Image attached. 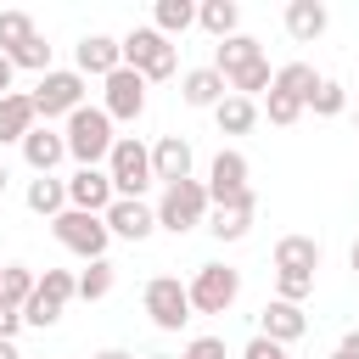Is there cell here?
Listing matches in <instances>:
<instances>
[{"instance_id": "obj_1", "label": "cell", "mask_w": 359, "mask_h": 359, "mask_svg": "<svg viewBox=\"0 0 359 359\" xmlns=\"http://www.w3.org/2000/svg\"><path fill=\"white\" fill-rule=\"evenodd\" d=\"M62 140H67V157H73L79 168H101L118 135H112V118H107L101 107H79V112H67Z\"/></svg>"}, {"instance_id": "obj_2", "label": "cell", "mask_w": 359, "mask_h": 359, "mask_svg": "<svg viewBox=\"0 0 359 359\" xmlns=\"http://www.w3.org/2000/svg\"><path fill=\"white\" fill-rule=\"evenodd\" d=\"M107 180H112V196L140 202V191L151 185V146H140L135 135H118L107 151Z\"/></svg>"}, {"instance_id": "obj_3", "label": "cell", "mask_w": 359, "mask_h": 359, "mask_svg": "<svg viewBox=\"0 0 359 359\" xmlns=\"http://www.w3.org/2000/svg\"><path fill=\"white\" fill-rule=\"evenodd\" d=\"M118 50H123V67H135L146 84H157V79H174V62H180V50L157 34V28H129L123 39H118Z\"/></svg>"}, {"instance_id": "obj_4", "label": "cell", "mask_w": 359, "mask_h": 359, "mask_svg": "<svg viewBox=\"0 0 359 359\" xmlns=\"http://www.w3.org/2000/svg\"><path fill=\"white\" fill-rule=\"evenodd\" d=\"M208 185L202 180H180V185H163V202L151 208L157 213V230H174V236H185V230H196V224H208Z\"/></svg>"}, {"instance_id": "obj_5", "label": "cell", "mask_w": 359, "mask_h": 359, "mask_svg": "<svg viewBox=\"0 0 359 359\" xmlns=\"http://www.w3.org/2000/svg\"><path fill=\"white\" fill-rule=\"evenodd\" d=\"M50 236H56L67 252L90 258V264L107 258V241H112V236H107V219H101V213H79V208H62V213L50 219Z\"/></svg>"}, {"instance_id": "obj_6", "label": "cell", "mask_w": 359, "mask_h": 359, "mask_svg": "<svg viewBox=\"0 0 359 359\" xmlns=\"http://www.w3.org/2000/svg\"><path fill=\"white\" fill-rule=\"evenodd\" d=\"M34 118H67V112H79L84 107V79H79V67H50L39 84H34Z\"/></svg>"}, {"instance_id": "obj_7", "label": "cell", "mask_w": 359, "mask_h": 359, "mask_svg": "<svg viewBox=\"0 0 359 359\" xmlns=\"http://www.w3.org/2000/svg\"><path fill=\"white\" fill-rule=\"evenodd\" d=\"M208 202L213 208H258V196L247 185V157L241 151H219L208 163Z\"/></svg>"}, {"instance_id": "obj_8", "label": "cell", "mask_w": 359, "mask_h": 359, "mask_svg": "<svg viewBox=\"0 0 359 359\" xmlns=\"http://www.w3.org/2000/svg\"><path fill=\"white\" fill-rule=\"evenodd\" d=\"M185 297H191V314H224L241 297V275L230 264H202L196 280L185 286Z\"/></svg>"}, {"instance_id": "obj_9", "label": "cell", "mask_w": 359, "mask_h": 359, "mask_svg": "<svg viewBox=\"0 0 359 359\" xmlns=\"http://www.w3.org/2000/svg\"><path fill=\"white\" fill-rule=\"evenodd\" d=\"M140 303H146V314H151L157 331H180L191 320V297H185V286L174 275H151L146 292H140Z\"/></svg>"}, {"instance_id": "obj_10", "label": "cell", "mask_w": 359, "mask_h": 359, "mask_svg": "<svg viewBox=\"0 0 359 359\" xmlns=\"http://www.w3.org/2000/svg\"><path fill=\"white\" fill-rule=\"evenodd\" d=\"M101 112L118 123H135L140 112H146V79L135 73V67H118V73H107L101 79Z\"/></svg>"}, {"instance_id": "obj_11", "label": "cell", "mask_w": 359, "mask_h": 359, "mask_svg": "<svg viewBox=\"0 0 359 359\" xmlns=\"http://www.w3.org/2000/svg\"><path fill=\"white\" fill-rule=\"evenodd\" d=\"M118 196H112V180H107V168H79L73 180H67V208H79V213H107Z\"/></svg>"}, {"instance_id": "obj_12", "label": "cell", "mask_w": 359, "mask_h": 359, "mask_svg": "<svg viewBox=\"0 0 359 359\" xmlns=\"http://www.w3.org/2000/svg\"><path fill=\"white\" fill-rule=\"evenodd\" d=\"M73 56H79V79H90V73H95V79H107V73H118V67H123V50H118V39H112V34H84Z\"/></svg>"}, {"instance_id": "obj_13", "label": "cell", "mask_w": 359, "mask_h": 359, "mask_svg": "<svg viewBox=\"0 0 359 359\" xmlns=\"http://www.w3.org/2000/svg\"><path fill=\"white\" fill-rule=\"evenodd\" d=\"M151 180H163V185L191 180V140H185V135H163V140L151 146Z\"/></svg>"}, {"instance_id": "obj_14", "label": "cell", "mask_w": 359, "mask_h": 359, "mask_svg": "<svg viewBox=\"0 0 359 359\" xmlns=\"http://www.w3.org/2000/svg\"><path fill=\"white\" fill-rule=\"evenodd\" d=\"M101 219H107V236H123V241H146V236L157 230V213H151L146 202H123V196H118Z\"/></svg>"}, {"instance_id": "obj_15", "label": "cell", "mask_w": 359, "mask_h": 359, "mask_svg": "<svg viewBox=\"0 0 359 359\" xmlns=\"http://www.w3.org/2000/svg\"><path fill=\"white\" fill-rule=\"evenodd\" d=\"M303 331H309V314H303L297 303H280V297L264 303V314H258V337H269V342L286 348V342H297Z\"/></svg>"}, {"instance_id": "obj_16", "label": "cell", "mask_w": 359, "mask_h": 359, "mask_svg": "<svg viewBox=\"0 0 359 359\" xmlns=\"http://www.w3.org/2000/svg\"><path fill=\"white\" fill-rule=\"evenodd\" d=\"M62 157H67V140H62L50 123H45V129L34 123V129L22 135V163H28L34 174H56V163H62Z\"/></svg>"}, {"instance_id": "obj_17", "label": "cell", "mask_w": 359, "mask_h": 359, "mask_svg": "<svg viewBox=\"0 0 359 359\" xmlns=\"http://www.w3.org/2000/svg\"><path fill=\"white\" fill-rule=\"evenodd\" d=\"M39 118H34V101L28 95H0V146H22V135L34 129Z\"/></svg>"}, {"instance_id": "obj_18", "label": "cell", "mask_w": 359, "mask_h": 359, "mask_svg": "<svg viewBox=\"0 0 359 359\" xmlns=\"http://www.w3.org/2000/svg\"><path fill=\"white\" fill-rule=\"evenodd\" d=\"M325 22H331V11H325L320 0H292V6H286V34L303 39V45H314V39L325 34Z\"/></svg>"}, {"instance_id": "obj_19", "label": "cell", "mask_w": 359, "mask_h": 359, "mask_svg": "<svg viewBox=\"0 0 359 359\" xmlns=\"http://www.w3.org/2000/svg\"><path fill=\"white\" fill-rule=\"evenodd\" d=\"M22 202H28V213H39V219H56V213L67 208V180H56V174H34Z\"/></svg>"}, {"instance_id": "obj_20", "label": "cell", "mask_w": 359, "mask_h": 359, "mask_svg": "<svg viewBox=\"0 0 359 359\" xmlns=\"http://www.w3.org/2000/svg\"><path fill=\"white\" fill-rule=\"evenodd\" d=\"M275 269L314 275V269H320V241H314V236H280V241H275Z\"/></svg>"}, {"instance_id": "obj_21", "label": "cell", "mask_w": 359, "mask_h": 359, "mask_svg": "<svg viewBox=\"0 0 359 359\" xmlns=\"http://www.w3.org/2000/svg\"><path fill=\"white\" fill-rule=\"evenodd\" d=\"M258 56H264V45H258L252 34H230V39H219V50H213V73L230 79L236 67H247V62H258Z\"/></svg>"}, {"instance_id": "obj_22", "label": "cell", "mask_w": 359, "mask_h": 359, "mask_svg": "<svg viewBox=\"0 0 359 359\" xmlns=\"http://www.w3.org/2000/svg\"><path fill=\"white\" fill-rule=\"evenodd\" d=\"M224 79L213 73V67H191L185 79H180V95H185V107H219L224 101Z\"/></svg>"}, {"instance_id": "obj_23", "label": "cell", "mask_w": 359, "mask_h": 359, "mask_svg": "<svg viewBox=\"0 0 359 359\" xmlns=\"http://www.w3.org/2000/svg\"><path fill=\"white\" fill-rule=\"evenodd\" d=\"M196 22H202L213 39H230V34H241V6H236V0H202V6H196Z\"/></svg>"}, {"instance_id": "obj_24", "label": "cell", "mask_w": 359, "mask_h": 359, "mask_svg": "<svg viewBox=\"0 0 359 359\" xmlns=\"http://www.w3.org/2000/svg\"><path fill=\"white\" fill-rule=\"evenodd\" d=\"M314 84H320V73H314L309 62H286V67H275V84H269V90H280V95H292V101H303V107H309Z\"/></svg>"}, {"instance_id": "obj_25", "label": "cell", "mask_w": 359, "mask_h": 359, "mask_svg": "<svg viewBox=\"0 0 359 359\" xmlns=\"http://www.w3.org/2000/svg\"><path fill=\"white\" fill-rule=\"evenodd\" d=\"M213 118H219V135H247V129L258 123V101H247V95H224V101L213 107Z\"/></svg>"}, {"instance_id": "obj_26", "label": "cell", "mask_w": 359, "mask_h": 359, "mask_svg": "<svg viewBox=\"0 0 359 359\" xmlns=\"http://www.w3.org/2000/svg\"><path fill=\"white\" fill-rule=\"evenodd\" d=\"M224 84H230V95H247V101H252V95H269V84H275V73H269V62L258 56V62H247V67H236V73H230Z\"/></svg>"}, {"instance_id": "obj_27", "label": "cell", "mask_w": 359, "mask_h": 359, "mask_svg": "<svg viewBox=\"0 0 359 359\" xmlns=\"http://www.w3.org/2000/svg\"><path fill=\"white\" fill-rule=\"evenodd\" d=\"M151 17H157L151 28L168 39V34H185V28L196 22V6H191V0H157V6H151Z\"/></svg>"}, {"instance_id": "obj_28", "label": "cell", "mask_w": 359, "mask_h": 359, "mask_svg": "<svg viewBox=\"0 0 359 359\" xmlns=\"http://www.w3.org/2000/svg\"><path fill=\"white\" fill-rule=\"evenodd\" d=\"M252 213H258V208H213V213H208V230H213L219 241H241V236L252 230Z\"/></svg>"}, {"instance_id": "obj_29", "label": "cell", "mask_w": 359, "mask_h": 359, "mask_svg": "<svg viewBox=\"0 0 359 359\" xmlns=\"http://www.w3.org/2000/svg\"><path fill=\"white\" fill-rule=\"evenodd\" d=\"M34 280H39V275H34L28 264H6V275H0V303L22 314V303H28V292H34Z\"/></svg>"}, {"instance_id": "obj_30", "label": "cell", "mask_w": 359, "mask_h": 359, "mask_svg": "<svg viewBox=\"0 0 359 359\" xmlns=\"http://www.w3.org/2000/svg\"><path fill=\"white\" fill-rule=\"evenodd\" d=\"M34 292H39L45 303H56V309H67V303L79 297V275H67V269H45V275L34 280Z\"/></svg>"}, {"instance_id": "obj_31", "label": "cell", "mask_w": 359, "mask_h": 359, "mask_svg": "<svg viewBox=\"0 0 359 359\" xmlns=\"http://www.w3.org/2000/svg\"><path fill=\"white\" fill-rule=\"evenodd\" d=\"M34 34H39V28H34V17H28V11H0V56L22 50Z\"/></svg>"}, {"instance_id": "obj_32", "label": "cell", "mask_w": 359, "mask_h": 359, "mask_svg": "<svg viewBox=\"0 0 359 359\" xmlns=\"http://www.w3.org/2000/svg\"><path fill=\"white\" fill-rule=\"evenodd\" d=\"M112 286H118V269H112L107 258H95V264H90L84 275H79V297H84V303H101V297H107Z\"/></svg>"}, {"instance_id": "obj_33", "label": "cell", "mask_w": 359, "mask_h": 359, "mask_svg": "<svg viewBox=\"0 0 359 359\" xmlns=\"http://www.w3.org/2000/svg\"><path fill=\"white\" fill-rule=\"evenodd\" d=\"M309 107H314V118H337V112L348 107V90H342L337 79H320L314 95H309Z\"/></svg>"}, {"instance_id": "obj_34", "label": "cell", "mask_w": 359, "mask_h": 359, "mask_svg": "<svg viewBox=\"0 0 359 359\" xmlns=\"http://www.w3.org/2000/svg\"><path fill=\"white\" fill-rule=\"evenodd\" d=\"M314 292V275H297V269H275V297L280 303H297L303 309V297Z\"/></svg>"}, {"instance_id": "obj_35", "label": "cell", "mask_w": 359, "mask_h": 359, "mask_svg": "<svg viewBox=\"0 0 359 359\" xmlns=\"http://www.w3.org/2000/svg\"><path fill=\"white\" fill-rule=\"evenodd\" d=\"M11 67H34V73L45 79V73H50V45H45V39L34 34V39L22 45V50H11Z\"/></svg>"}, {"instance_id": "obj_36", "label": "cell", "mask_w": 359, "mask_h": 359, "mask_svg": "<svg viewBox=\"0 0 359 359\" xmlns=\"http://www.w3.org/2000/svg\"><path fill=\"white\" fill-rule=\"evenodd\" d=\"M264 112H269V123H280V129H292V123L303 118V101H292V95H280V90H269V95H264Z\"/></svg>"}, {"instance_id": "obj_37", "label": "cell", "mask_w": 359, "mask_h": 359, "mask_svg": "<svg viewBox=\"0 0 359 359\" xmlns=\"http://www.w3.org/2000/svg\"><path fill=\"white\" fill-rule=\"evenodd\" d=\"M56 320H62V309L45 303L39 292H28V303H22V325H39V331H45V325H56Z\"/></svg>"}, {"instance_id": "obj_38", "label": "cell", "mask_w": 359, "mask_h": 359, "mask_svg": "<svg viewBox=\"0 0 359 359\" xmlns=\"http://www.w3.org/2000/svg\"><path fill=\"white\" fill-rule=\"evenodd\" d=\"M180 359H224V337H191Z\"/></svg>"}, {"instance_id": "obj_39", "label": "cell", "mask_w": 359, "mask_h": 359, "mask_svg": "<svg viewBox=\"0 0 359 359\" xmlns=\"http://www.w3.org/2000/svg\"><path fill=\"white\" fill-rule=\"evenodd\" d=\"M241 359H292L280 342H269V337H252L247 348H241Z\"/></svg>"}, {"instance_id": "obj_40", "label": "cell", "mask_w": 359, "mask_h": 359, "mask_svg": "<svg viewBox=\"0 0 359 359\" xmlns=\"http://www.w3.org/2000/svg\"><path fill=\"white\" fill-rule=\"evenodd\" d=\"M17 325H22V314L0 303V342H11V337H17Z\"/></svg>"}, {"instance_id": "obj_41", "label": "cell", "mask_w": 359, "mask_h": 359, "mask_svg": "<svg viewBox=\"0 0 359 359\" xmlns=\"http://www.w3.org/2000/svg\"><path fill=\"white\" fill-rule=\"evenodd\" d=\"M337 353H342V359H359V325L342 337V348H337Z\"/></svg>"}, {"instance_id": "obj_42", "label": "cell", "mask_w": 359, "mask_h": 359, "mask_svg": "<svg viewBox=\"0 0 359 359\" xmlns=\"http://www.w3.org/2000/svg\"><path fill=\"white\" fill-rule=\"evenodd\" d=\"M11 79H17V67H11V56H0V95H11Z\"/></svg>"}, {"instance_id": "obj_43", "label": "cell", "mask_w": 359, "mask_h": 359, "mask_svg": "<svg viewBox=\"0 0 359 359\" xmlns=\"http://www.w3.org/2000/svg\"><path fill=\"white\" fill-rule=\"evenodd\" d=\"M95 359H135V353H123V348H101Z\"/></svg>"}, {"instance_id": "obj_44", "label": "cell", "mask_w": 359, "mask_h": 359, "mask_svg": "<svg viewBox=\"0 0 359 359\" xmlns=\"http://www.w3.org/2000/svg\"><path fill=\"white\" fill-rule=\"evenodd\" d=\"M0 359H22V353H17V342H0Z\"/></svg>"}, {"instance_id": "obj_45", "label": "cell", "mask_w": 359, "mask_h": 359, "mask_svg": "<svg viewBox=\"0 0 359 359\" xmlns=\"http://www.w3.org/2000/svg\"><path fill=\"white\" fill-rule=\"evenodd\" d=\"M348 264H353V275H359V241H353V252H348Z\"/></svg>"}, {"instance_id": "obj_46", "label": "cell", "mask_w": 359, "mask_h": 359, "mask_svg": "<svg viewBox=\"0 0 359 359\" xmlns=\"http://www.w3.org/2000/svg\"><path fill=\"white\" fill-rule=\"evenodd\" d=\"M6 180H11V174H6V163H0V196H6Z\"/></svg>"}, {"instance_id": "obj_47", "label": "cell", "mask_w": 359, "mask_h": 359, "mask_svg": "<svg viewBox=\"0 0 359 359\" xmlns=\"http://www.w3.org/2000/svg\"><path fill=\"white\" fill-rule=\"evenodd\" d=\"M146 359H168V353H146Z\"/></svg>"}, {"instance_id": "obj_48", "label": "cell", "mask_w": 359, "mask_h": 359, "mask_svg": "<svg viewBox=\"0 0 359 359\" xmlns=\"http://www.w3.org/2000/svg\"><path fill=\"white\" fill-rule=\"evenodd\" d=\"M331 359H342V353H331Z\"/></svg>"}, {"instance_id": "obj_49", "label": "cell", "mask_w": 359, "mask_h": 359, "mask_svg": "<svg viewBox=\"0 0 359 359\" xmlns=\"http://www.w3.org/2000/svg\"><path fill=\"white\" fill-rule=\"evenodd\" d=\"M0 275H6V264H0Z\"/></svg>"}]
</instances>
